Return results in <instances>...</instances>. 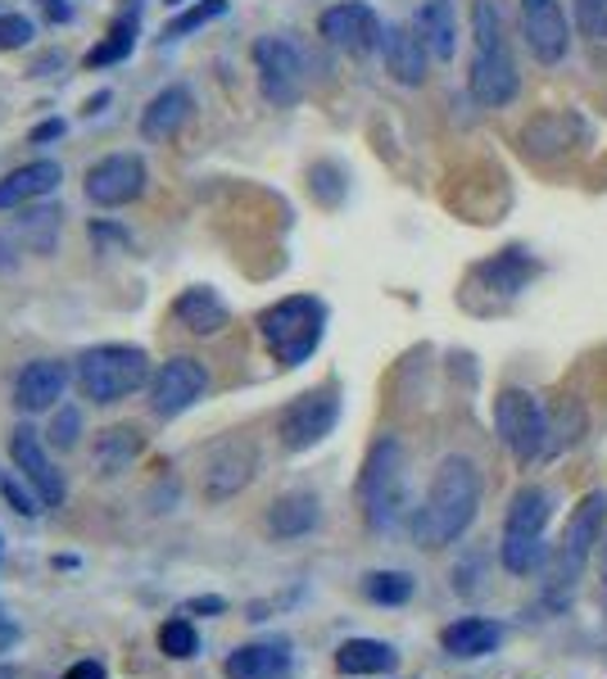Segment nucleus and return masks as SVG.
<instances>
[{
    "label": "nucleus",
    "instance_id": "obj_1",
    "mask_svg": "<svg viewBox=\"0 0 607 679\" xmlns=\"http://www.w3.org/2000/svg\"><path fill=\"white\" fill-rule=\"evenodd\" d=\"M480 494H485L480 467L472 458H458V453H454V458H445V463L435 467V476H431L426 498L413 507V521H408L413 539L422 548H431V553L458 544L472 530L476 513H480Z\"/></svg>",
    "mask_w": 607,
    "mask_h": 679
},
{
    "label": "nucleus",
    "instance_id": "obj_2",
    "mask_svg": "<svg viewBox=\"0 0 607 679\" xmlns=\"http://www.w3.org/2000/svg\"><path fill=\"white\" fill-rule=\"evenodd\" d=\"M467 91L480 109H504L522 91V73L504 37L499 0H472V64H467Z\"/></svg>",
    "mask_w": 607,
    "mask_h": 679
},
{
    "label": "nucleus",
    "instance_id": "obj_3",
    "mask_svg": "<svg viewBox=\"0 0 607 679\" xmlns=\"http://www.w3.org/2000/svg\"><path fill=\"white\" fill-rule=\"evenodd\" d=\"M358 507L372 535H395L404 521H413L408 463H404V444L395 435H381L367 448V463L358 476Z\"/></svg>",
    "mask_w": 607,
    "mask_h": 679
},
{
    "label": "nucleus",
    "instance_id": "obj_4",
    "mask_svg": "<svg viewBox=\"0 0 607 679\" xmlns=\"http://www.w3.org/2000/svg\"><path fill=\"white\" fill-rule=\"evenodd\" d=\"M73 376H78V389L91 404L114 408V404L132 399V394L150 381V358L136 345H91V349L78 354Z\"/></svg>",
    "mask_w": 607,
    "mask_h": 679
},
{
    "label": "nucleus",
    "instance_id": "obj_5",
    "mask_svg": "<svg viewBox=\"0 0 607 679\" xmlns=\"http://www.w3.org/2000/svg\"><path fill=\"white\" fill-rule=\"evenodd\" d=\"M322 331H326V304L313 295H291L259 313V335L282 367L308 363L313 349L322 345Z\"/></svg>",
    "mask_w": 607,
    "mask_h": 679
},
{
    "label": "nucleus",
    "instance_id": "obj_6",
    "mask_svg": "<svg viewBox=\"0 0 607 679\" xmlns=\"http://www.w3.org/2000/svg\"><path fill=\"white\" fill-rule=\"evenodd\" d=\"M554 517V498L539 485H522L508 503L504 517V539H499V561L513 576H530L535 566H544L548 548H544V526Z\"/></svg>",
    "mask_w": 607,
    "mask_h": 679
},
{
    "label": "nucleus",
    "instance_id": "obj_7",
    "mask_svg": "<svg viewBox=\"0 0 607 679\" xmlns=\"http://www.w3.org/2000/svg\"><path fill=\"white\" fill-rule=\"evenodd\" d=\"M603 521H607V489H594V494L580 498V507L567 521V535L554 553V571H548V602L554 607H563V598H571L594 544L603 539Z\"/></svg>",
    "mask_w": 607,
    "mask_h": 679
},
{
    "label": "nucleus",
    "instance_id": "obj_8",
    "mask_svg": "<svg viewBox=\"0 0 607 679\" xmlns=\"http://www.w3.org/2000/svg\"><path fill=\"white\" fill-rule=\"evenodd\" d=\"M494 430H499L517 467H535L548 458V408L539 404V394L517 385L499 389V399H494Z\"/></svg>",
    "mask_w": 607,
    "mask_h": 679
},
{
    "label": "nucleus",
    "instance_id": "obj_9",
    "mask_svg": "<svg viewBox=\"0 0 607 679\" xmlns=\"http://www.w3.org/2000/svg\"><path fill=\"white\" fill-rule=\"evenodd\" d=\"M341 422V389L336 385H317L300 399H291L277 417V439L286 453H308L313 444H322Z\"/></svg>",
    "mask_w": 607,
    "mask_h": 679
},
{
    "label": "nucleus",
    "instance_id": "obj_10",
    "mask_svg": "<svg viewBox=\"0 0 607 679\" xmlns=\"http://www.w3.org/2000/svg\"><path fill=\"white\" fill-rule=\"evenodd\" d=\"M254 69H259V91L267 104L291 109L304 95V54L291 37H259L254 41Z\"/></svg>",
    "mask_w": 607,
    "mask_h": 679
},
{
    "label": "nucleus",
    "instance_id": "obj_11",
    "mask_svg": "<svg viewBox=\"0 0 607 679\" xmlns=\"http://www.w3.org/2000/svg\"><path fill=\"white\" fill-rule=\"evenodd\" d=\"M209 394V367L191 354H178L169 363H159L154 381H150V413L159 422H173L186 408H195Z\"/></svg>",
    "mask_w": 607,
    "mask_h": 679
},
{
    "label": "nucleus",
    "instance_id": "obj_12",
    "mask_svg": "<svg viewBox=\"0 0 607 679\" xmlns=\"http://www.w3.org/2000/svg\"><path fill=\"white\" fill-rule=\"evenodd\" d=\"M259 472V448L250 439H223L209 448V458L200 467V498L204 503H232L236 494L250 489Z\"/></svg>",
    "mask_w": 607,
    "mask_h": 679
},
{
    "label": "nucleus",
    "instance_id": "obj_13",
    "mask_svg": "<svg viewBox=\"0 0 607 679\" xmlns=\"http://www.w3.org/2000/svg\"><path fill=\"white\" fill-rule=\"evenodd\" d=\"M145 159L141 154H104L87 168V178H82V191L95 209H123L132 200H141L145 191Z\"/></svg>",
    "mask_w": 607,
    "mask_h": 679
},
{
    "label": "nucleus",
    "instance_id": "obj_14",
    "mask_svg": "<svg viewBox=\"0 0 607 679\" xmlns=\"http://www.w3.org/2000/svg\"><path fill=\"white\" fill-rule=\"evenodd\" d=\"M522 37H526V50L535 64L544 69L563 64L571 50V28H567V14L558 0H522Z\"/></svg>",
    "mask_w": 607,
    "mask_h": 679
},
{
    "label": "nucleus",
    "instance_id": "obj_15",
    "mask_svg": "<svg viewBox=\"0 0 607 679\" xmlns=\"http://www.w3.org/2000/svg\"><path fill=\"white\" fill-rule=\"evenodd\" d=\"M317 32H322L331 45H336V50H345V54H367V50H376L381 37H385L376 10L363 6V0H341V6L322 10Z\"/></svg>",
    "mask_w": 607,
    "mask_h": 679
},
{
    "label": "nucleus",
    "instance_id": "obj_16",
    "mask_svg": "<svg viewBox=\"0 0 607 679\" xmlns=\"http://www.w3.org/2000/svg\"><path fill=\"white\" fill-rule=\"evenodd\" d=\"M10 463H14V472H23V480L41 494V503H50V507L64 503V480H60V472H54L50 458H45L41 430L14 426V435H10Z\"/></svg>",
    "mask_w": 607,
    "mask_h": 679
},
{
    "label": "nucleus",
    "instance_id": "obj_17",
    "mask_svg": "<svg viewBox=\"0 0 607 679\" xmlns=\"http://www.w3.org/2000/svg\"><path fill=\"white\" fill-rule=\"evenodd\" d=\"M64 389H69V367L60 358H32V363H23V372L14 381V404L37 417V413L60 408Z\"/></svg>",
    "mask_w": 607,
    "mask_h": 679
},
{
    "label": "nucleus",
    "instance_id": "obj_18",
    "mask_svg": "<svg viewBox=\"0 0 607 679\" xmlns=\"http://www.w3.org/2000/svg\"><path fill=\"white\" fill-rule=\"evenodd\" d=\"M381 60H385V73H391L399 87H422L426 69H431V50L417 37V28H385Z\"/></svg>",
    "mask_w": 607,
    "mask_h": 679
},
{
    "label": "nucleus",
    "instance_id": "obj_19",
    "mask_svg": "<svg viewBox=\"0 0 607 679\" xmlns=\"http://www.w3.org/2000/svg\"><path fill=\"white\" fill-rule=\"evenodd\" d=\"M60 178H64V168L54 163V159H32V163L14 168V173L0 178V213H10V209H23V204H32V200L54 195Z\"/></svg>",
    "mask_w": 607,
    "mask_h": 679
},
{
    "label": "nucleus",
    "instance_id": "obj_20",
    "mask_svg": "<svg viewBox=\"0 0 607 679\" xmlns=\"http://www.w3.org/2000/svg\"><path fill=\"white\" fill-rule=\"evenodd\" d=\"M223 675L227 679H291V643L286 639L245 643V648L227 652Z\"/></svg>",
    "mask_w": 607,
    "mask_h": 679
},
{
    "label": "nucleus",
    "instance_id": "obj_21",
    "mask_svg": "<svg viewBox=\"0 0 607 679\" xmlns=\"http://www.w3.org/2000/svg\"><path fill=\"white\" fill-rule=\"evenodd\" d=\"M191 109H195V100H191L186 87H163V91L150 95V104L141 109V136H145V141H173V136L186 128Z\"/></svg>",
    "mask_w": 607,
    "mask_h": 679
},
{
    "label": "nucleus",
    "instance_id": "obj_22",
    "mask_svg": "<svg viewBox=\"0 0 607 679\" xmlns=\"http://www.w3.org/2000/svg\"><path fill=\"white\" fill-rule=\"evenodd\" d=\"M317 521H322V503H317V494H308V489H295V494H282L277 503L267 507V535L272 539H304V535H313L317 530Z\"/></svg>",
    "mask_w": 607,
    "mask_h": 679
},
{
    "label": "nucleus",
    "instance_id": "obj_23",
    "mask_svg": "<svg viewBox=\"0 0 607 679\" xmlns=\"http://www.w3.org/2000/svg\"><path fill=\"white\" fill-rule=\"evenodd\" d=\"M499 643H504V626L499 620H485V616H463V620H454V626L439 630V648H445L449 657H463V661L489 657Z\"/></svg>",
    "mask_w": 607,
    "mask_h": 679
},
{
    "label": "nucleus",
    "instance_id": "obj_24",
    "mask_svg": "<svg viewBox=\"0 0 607 679\" xmlns=\"http://www.w3.org/2000/svg\"><path fill=\"white\" fill-rule=\"evenodd\" d=\"M535 272H539V263L526 254V250H504V254H494V259H485L476 272H472V281H485L489 286V295L499 291L504 300H513V295H522L530 281H535Z\"/></svg>",
    "mask_w": 607,
    "mask_h": 679
},
{
    "label": "nucleus",
    "instance_id": "obj_25",
    "mask_svg": "<svg viewBox=\"0 0 607 679\" xmlns=\"http://www.w3.org/2000/svg\"><path fill=\"white\" fill-rule=\"evenodd\" d=\"M227 304L217 300V291H209V286H191V291H182L178 300H173V322L178 326H186L191 335H217L227 326Z\"/></svg>",
    "mask_w": 607,
    "mask_h": 679
},
{
    "label": "nucleus",
    "instance_id": "obj_26",
    "mask_svg": "<svg viewBox=\"0 0 607 679\" xmlns=\"http://www.w3.org/2000/svg\"><path fill=\"white\" fill-rule=\"evenodd\" d=\"M141 448H145V435L136 426H104L91 439V463L100 476H119L141 458Z\"/></svg>",
    "mask_w": 607,
    "mask_h": 679
},
{
    "label": "nucleus",
    "instance_id": "obj_27",
    "mask_svg": "<svg viewBox=\"0 0 607 679\" xmlns=\"http://www.w3.org/2000/svg\"><path fill=\"white\" fill-rule=\"evenodd\" d=\"M413 28L426 41L431 60H454V50H458V19H454L449 0H426V6L417 10V19H413Z\"/></svg>",
    "mask_w": 607,
    "mask_h": 679
},
{
    "label": "nucleus",
    "instance_id": "obj_28",
    "mask_svg": "<svg viewBox=\"0 0 607 679\" xmlns=\"http://www.w3.org/2000/svg\"><path fill=\"white\" fill-rule=\"evenodd\" d=\"M399 666V652L381 639H350L336 648V670L341 675H391Z\"/></svg>",
    "mask_w": 607,
    "mask_h": 679
},
{
    "label": "nucleus",
    "instance_id": "obj_29",
    "mask_svg": "<svg viewBox=\"0 0 607 679\" xmlns=\"http://www.w3.org/2000/svg\"><path fill=\"white\" fill-rule=\"evenodd\" d=\"M571 128H580L571 113H544V119H535V123L522 132V145H526V154H535V159H554V154L567 150Z\"/></svg>",
    "mask_w": 607,
    "mask_h": 679
},
{
    "label": "nucleus",
    "instance_id": "obj_30",
    "mask_svg": "<svg viewBox=\"0 0 607 679\" xmlns=\"http://www.w3.org/2000/svg\"><path fill=\"white\" fill-rule=\"evenodd\" d=\"M413 594H417V585H413L408 571H372V576H363V598L376 602V607H404Z\"/></svg>",
    "mask_w": 607,
    "mask_h": 679
},
{
    "label": "nucleus",
    "instance_id": "obj_31",
    "mask_svg": "<svg viewBox=\"0 0 607 679\" xmlns=\"http://www.w3.org/2000/svg\"><path fill=\"white\" fill-rule=\"evenodd\" d=\"M132 45H136V10L123 19V23H114L109 28V37L87 54V69H109V64H123L128 54H132Z\"/></svg>",
    "mask_w": 607,
    "mask_h": 679
},
{
    "label": "nucleus",
    "instance_id": "obj_32",
    "mask_svg": "<svg viewBox=\"0 0 607 679\" xmlns=\"http://www.w3.org/2000/svg\"><path fill=\"white\" fill-rule=\"evenodd\" d=\"M585 426H589V417H585V408L576 399L558 404V413H548V458H558L563 448H571L585 435Z\"/></svg>",
    "mask_w": 607,
    "mask_h": 679
},
{
    "label": "nucleus",
    "instance_id": "obj_33",
    "mask_svg": "<svg viewBox=\"0 0 607 679\" xmlns=\"http://www.w3.org/2000/svg\"><path fill=\"white\" fill-rule=\"evenodd\" d=\"M159 652L163 657H173V661H186L200 652V635L186 616H173V620H163L159 626Z\"/></svg>",
    "mask_w": 607,
    "mask_h": 679
},
{
    "label": "nucleus",
    "instance_id": "obj_34",
    "mask_svg": "<svg viewBox=\"0 0 607 679\" xmlns=\"http://www.w3.org/2000/svg\"><path fill=\"white\" fill-rule=\"evenodd\" d=\"M227 14V0H195L191 10H182L169 28H163V37L169 41H182V37H191V32H200L204 23H213V19H223Z\"/></svg>",
    "mask_w": 607,
    "mask_h": 679
},
{
    "label": "nucleus",
    "instance_id": "obj_35",
    "mask_svg": "<svg viewBox=\"0 0 607 679\" xmlns=\"http://www.w3.org/2000/svg\"><path fill=\"white\" fill-rule=\"evenodd\" d=\"M576 10V28L589 41H607V0H571Z\"/></svg>",
    "mask_w": 607,
    "mask_h": 679
},
{
    "label": "nucleus",
    "instance_id": "obj_36",
    "mask_svg": "<svg viewBox=\"0 0 607 679\" xmlns=\"http://www.w3.org/2000/svg\"><path fill=\"white\" fill-rule=\"evenodd\" d=\"M45 435H50V444H54V448H64V453H69V448H78V435H82V413H78V408H60V413L50 417V430H45Z\"/></svg>",
    "mask_w": 607,
    "mask_h": 679
},
{
    "label": "nucleus",
    "instance_id": "obj_37",
    "mask_svg": "<svg viewBox=\"0 0 607 679\" xmlns=\"http://www.w3.org/2000/svg\"><path fill=\"white\" fill-rule=\"evenodd\" d=\"M0 489H6V498H10V507H14V513L19 517H37L41 513V494L37 489H28V480L23 476H6V480H0Z\"/></svg>",
    "mask_w": 607,
    "mask_h": 679
},
{
    "label": "nucleus",
    "instance_id": "obj_38",
    "mask_svg": "<svg viewBox=\"0 0 607 679\" xmlns=\"http://www.w3.org/2000/svg\"><path fill=\"white\" fill-rule=\"evenodd\" d=\"M32 41V23L23 14H10V19H0V50H19Z\"/></svg>",
    "mask_w": 607,
    "mask_h": 679
},
{
    "label": "nucleus",
    "instance_id": "obj_39",
    "mask_svg": "<svg viewBox=\"0 0 607 679\" xmlns=\"http://www.w3.org/2000/svg\"><path fill=\"white\" fill-rule=\"evenodd\" d=\"M14 267H19V245H14V236L0 232V276H10Z\"/></svg>",
    "mask_w": 607,
    "mask_h": 679
},
{
    "label": "nucleus",
    "instance_id": "obj_40",
    "mask_svg": "<svg viewBox=\"0 0 607 679\" xmlns=\"http://www.w3.org/2000/svg\"><path fill=\"white\" fill-rule=\"evenodd\" d=\"M64 679H104V666L91 657V661H73L69 670H64Z\"/></svg>",
    "mask_w": 607,
    "mask_h": 679
},
{
    "label": "nucleus",
    "instance_id": "obj_41",
    "mask_svg": "<svg viewBox=\"0 0 607 679\" xmlns=\"http://www.w3.org/2000/svg\"><path fill=\"white\" fill-rule=\"evenodd\" d=\"M182 611H204V616H217V611H227V602H223V598H191Z\"/></svg>",
    "mask_w": 607,
    "mask_h": 679
},
{
    "label": "nucleus",
    "instance_id": "obj_42",
    "mask_svg": "<svg viewBox=\"0 0 607 679\" xmlns=\"http://www.w3.org/2000/svg\"><path fill=\"white\" fill-rule=\"evenodd\" d=\"M41 10H45L50 23H69V19H73V10L64 6V0H41Z\"/></svg>",
    "mask_w": 607,
    "mask_h": 679
},
{
    "label": "nucleus",
    "instance_id": "obj_43",
    "mask_svg": "<svg viewBox=\"0 0 607 679\" xmlns=\"http://www.w3.org/2000/svg\"><path fill=\"white\" fill-rule=\"evenodd\" d=\"M54 136H64V123H60V119H50V123H41V128L32 132V145H41V141H54Z\"/></svg>",
    "mask_w": 607,
    "mask_h": 679
},
{
    "label": "nucleus",
    "instance_id": "obj_44",
    "mask_svg": "<svg viewBox=\"0 0 607 679\" xmlns=\"http://www.w3.org/2000/svg\"><path fill=\"white\" fill-rule=\"evenodd\" d=\"M603 585H607V539H603Z\"/></svg>",
    "mask_w": 607,
    "mask_h": 679
},
{
    "label": "nucleus",
    "instance_id": "obj_45",
    "mask_svg": "<svg viewBox=\"0 0 607 679\" xmlns=\"http://www.w3.org/2000/svg\"><path fill=\"white\" fill-rule=\"evenodd\" d=\"M163 6H186V0H163Z\"/></svg>",
    "mask_w": 607,
    "mask_h": 679
}]
</instances>
